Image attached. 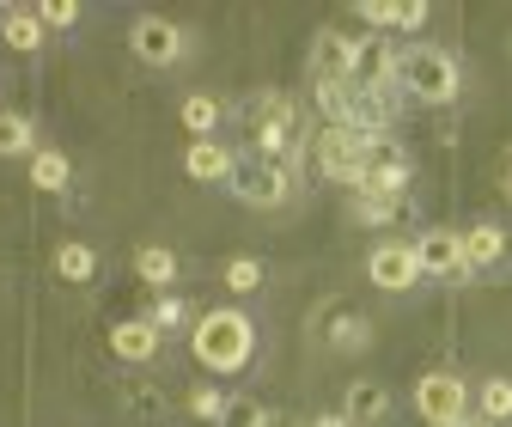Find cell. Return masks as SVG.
Segmentation results:
<instances>
[{"label": "cell", "instance_id": "cell-15", "mask_svg": "<svg viewBox=\"0 0 512 427\" xmlns=\"http://www.w3.org/2000/svg\"><path fill=\"white\" fill-rule=\"evenodd\" d=\"M384 409H391V397H384V385H372V379L348 385V415H354V421H378Z\"/></svg>", "mask_w": 512, "mask_h": 427}, {"label": "cell", "instance_id": "cell-9", "mask_svg": "<svg viewBox=\"0 0 512 427\" xmlns=\"http://www.w3.org/2000/svg\"><path fill=\"white\" fill-rule=\"evenodd\" d=\"M135 55L153 61V68H171V61L183 55V31L165 25V19H141V25H135Z\"/></svg>", "mask_w": 512, "mask_h": 427}, {"label": "cell", "instance_id": "cell-29", "mask_svg": "<svg viewBox=\"0 0 512 427\" xmlns=\"http://www.w3.org/2000/svg\"><path fill=\"white\" fill-rule=\"evenodd\" d=\"M360 19L366 25H397V7H391V0H372V7H360Z\"/></svg>", "mask_w": 512, "mask_h": 427}, {"label": "cell", "instance_id": "cell-22", "mask_svg": "<svg viewBox=\"0 0 512 427\" xmlns=\"http://www.w3.org/2000/svg\"><path fill=\"white\" fill-rule=\"evenodd\" d=\"M482 415L488 421H506L512 415V379H488L482 385Z\"/></svg>", "mask_w": 512, "mask_h": 427}, {"label": "cell", "instance_id": "cell-19", "mask_svg": "<svg viewBox=\"0 0 512 427\" xmlns=\"http://www.w3.org/2000/svg\"><path fill=\"white\" fill-rule=\"evenodd\" d=\"M55 269L68 275V281H92V275H98V257L86 251V244H61V251H55Z\"/></svg>", "mask_w": 512, "mask_h": 427}, {"label": "cell", "instance_id": "cell-10", "mask_svg": "<svg viewBox=\"0 0 512 427\" xmlns=\"http://www.w3.org/2000/svg\"><path fill=\"white\" fill-rule=\"evenodd\" d=\"M391 68H397V55L384 49L378 37H354V68H348V80H354V86H378V92H384Z\"/></svg>", "mask_w": 512, "mask_h": 427}, {"label": "cell", "instance_id": "cell-33", "mask_svg": "<svg viewBox=\"0 0 512 427\" xmlns=\"http://www.w3.org/2000/svg\"><path fill=\"white\" fill-rule=\"evenodd\" d=\"M506 183H512V171H506Z\"/></svg>", "mask_w": 512, "mask_h": 427}, {"label": "cell", "instance_id": "cell-24", "mask_svg": "<svg viewBox=\"0 0 512 427\" xmlns=\"http://www.w3.org/2000/svg\"><path fill=\"white\" fill-rule=\"evenodd\" d=\"M330 342H336V348H360V342H366V324H360V318H348V312H342V318H336V324H330Z\"/></svg>", "mask_w": 512, "mask_h": 427}, {"label": "cell", "instance_id": "cell-18", "mask_svg": "<svg viewBox=\"0 0 512 427\" xmlns=\"http://www.w3.org/2000/svg\"><path fill=\"white\" fill-rule=\"evenodd\" d=\"M31 183L37 190H68V159L61 153H31Z\"/></svg>", "mask_w": 512, "mask_h": 427}, {"label": "cell", "instance_id": "cell-17", "mask_svg": "<svg viewBox=\"0 0 512 427\" xmlns=\"http://www.w3.org/2000/svg\"><path fill=\"white\" fill-rule=\"evenodd\" d=\"M135 269H141V281H153V287H171V281H177V257L165 251V244H147V251L135 257Z\"/></svg>", "mask_w": 512, "mask_h": 427}, {"label": "cell", "instance_id": "cell-7", "mask_svg": "<svg viewBox=\"0 0 512 427\" xmlns=\"http://www.w3.org/2000/svg\"><path fill=\"white\" fill-rule=\"evenodd\" d=\"M366 275H372V287H384V293H403V287H415L421 263H415L409 244H378V251L366 257Z\"/></svg>", "mask_w": 512, "mask_h": 427}, {"label": "cell", "instance_id": "cell-26", "mask_svg": "<svg viewBox=\"0 0 512 427\" xmlns=\"http://www.w3.org/2000/svg\"><path fill=\"white\" fill-rule=\"evenodd\" d=\"M397 25H403V31H421V25H427V0H403V7H397Z\"/></svg>", "mask_w": 512, "mask_h": 427}, {"label": "cell", "instance_id": "cell-20", "mask_svg": "<svg viewBox=\"0 0 512 427\" xmlns=\"http://www.w3.org/2000/svg\"><path fill=\"white\" fill-rule=\"evenodd\" d=\"M31 116H13V110H0V153H31Z\"/></svg>", "mask_w": 512, "mask_h": 427}, {"label": "cell", "instance_id": "cell-16", "mask_svg": "<svg viewBox=\"0 0 512 427\" xmlns=\"http://www.w3.org/2000/svg\"><path fill=\"white\" fill-rule=\"evenodd\" d=\"M183 129L189 135H214V122H220V98H208V92H196V98H183Z\"/></svg>", "mask_w": 512, "mask_h": 427}, {"label": "cell", "instance_id": "cell-13", "mask_svg": "<svg viewBox=\"0 0 512 427\" xmlns=\"http://www.w3.org/2000/svg\"><path fill=\"white\" fill-rule=\"evenodd\" d=\"M458 244H464V269H488V263H500V257H506V232H500V226L458 232Z\"/></svg>", "mask_w": 512, "mask_h": 427}, {"label": "cell", "instance_id": "cell-14", "mask_svg": "<svg viewBox=\"0 0 512 427\" xmlns=\"http://www.w3.org/2000/svg\"><path fill=\"white\" fill-rule=\"evenodd\" d=\"M110 348H116L122 360H147V354L159 348V324H153V318H147V324H141V318H135V324H116V330H110Z\"/></svg>", "mask_w": 512, "mask_h": 427}, {"label": "cell", "instance_id": "cell-21", "mask_svg": "<svg viewBox=\"0 0 512 427\" xmlns=\"http://www.w3.org/2000/svg\"><path fill=\"white\" fill-rule=\"evenodd\" d=\"M0 37H7L13 49H37V43H43V25H37L31 13H7V25H0Z\"/></svg>", "mask_w": 512, "mask_h": 427}, {"label": "cell", "instance_id": "cell-23", "mask_svg": "<svg viewBox=\"0 0 512 427\" xmlns=\"http://www.w3.org/2000/svg\"><path fill=\"white\" fill-rule=\"evenodd\" d=\"M226 287H232V293H256V287H263V263H256V257H238V263L226 269Z\"/></svg>", "mask_w": 512, "mask_h": 427}, {"label": "cell", "instance_id": "cell-27", "mask_svg": "<svg viewBox=\"0 0 512 427\" xmlns=\"http://www.w3.org/2000/svg\"><path fill=\"white\" fill-rule=\"evenodd\" d=\"M189 409L214 421V415H226V397H220V391H196V397H189Z\"/></svg>", "mask_w": 512, "mask_h": 427}, {"label": "cell", "instance_id": "cell-12", "mask_svg": "<svg viewBox=\"0 0 512 427\" xmlns=\"http://www.w3.org/2000/svg\"><path fill=\"white\" fill-rule=\"evenodd\" d=\"M183 171L196 177V183H220V177H232V153H226L220 141H189Z\"/></svg>", "mask_w": 512, "mask_h": 427}, {"label": "cell", "instance_id": "cell-3", "mask_svg": "<svg viewBox=\"0 0 512 427\" xmlns=\"http://www.w3.org/2000/svg\"><path fill=\"white\" fill-rule=\"evenodd\" d=\"M250 135H256V147H263V159L293 153L299 147V110H293V98H281V92L256 98L250 104Z\"/></svg>", "mask_w": 512, "mask_h": 427}, {"label": "cell", "instance_id": "cell-1", "mask_svg": "<svg viewBox=\"0 0 512 427\" xmlns=\"http://www.w3.org/2000/svg\"><path fill=\"white\" fill-rule=\"evenodd\" d=\"M391 80L403 92L427 98V104H445V98H458V61L445 55V49H403L397 68H391Z\"/></svg>", "mask_w": 512, "mask_h": 427}, {"label": "cell", "instance_id": "cell-30", "mask_svg": "<svg viewBox=\"0 0 512 427\" xmlns=\"http://www.w3.org/2000/svg\"><path fill=\"white\" fill-rule=\"evenodd\" d=\"M445 427H494V421H482V415H458V421H445Z\"/></svg>", "mask_w": 512, "mask_h": 427}, {"label": "cell", "instance_id": "cell-4", "mask_svg": "<svg viewBox=\"0 0 512 427\" xmlns=\"http://www.w3.org/2000/svg\"><path fill=\"white\" fill-rule=\"evenodd\" d=\"M232 190H238V202H250V208H275V202H287V171L275 165V159H232Z\"/></svg>", "mask_w": 512, "mask_h": 427}, {"label": "cell", "instance_id": "cell-32", "mask_svg": "<svg viewBox=\"0 0 512 427\" xmlns=\"http://www.w3.org/2000/svg\"><path fill=\"white\" fill-rule=\"evenodd\" d=\"M317 427H348V421H336V415H324V421H317Z\"/></svg>", "mask_w": 512, "mask_h": 427}, {"label": "cell", "instance_id": "cell-2", "mask_svg": "<svg viewBox=\"0 0 512 427\" xmlns=\"http://www.w3.org/2000/svg\"><path fill=\"white\" fill-rule=\"evenodd\" d=\"M196 354H202V366H214V373H238V366L250 360V318L208 312L196 324Z\"/></svg>", "mask_w": 512, "mask_h": 427}, {"label": "cell", "instance_id": "cell-28", "mask_svg": "<svg viewBox=\"0 0 512 427\" xmlns=\"http://www.w3.org/2000/svg\"><path fill=\"white\" fill-rule=\"evenodd\" d=\"M43 19H49V25H74V19H80V7H74V0H49Z\"/></svg>", "mask_w": 512, "mask_h": 427}, {"label": "cell", "instance_id": "cell-6", "mask_svg": "<svg viewBox=\"0 0 512 427\" xmlns=\"http://www.w3.org/2000/svg\"><path fill=\"white\" fill-rule=\"evenodd\" d=\"M415 409H421L433 427H445V421H458V415L470 409V391H464V379H452V373H427V379L415 385Z\"/></svg>", "mask_w": 512, "mask_h": 427}, {"label": "cell", "instance_id": "cell-8", "mask_svg": "<svg viewBox=\"0 0 512 427\" xmlns=\"http://www.w3.org/2000/svg\"><path fill=\"white\" fill-rule=\"evenodd\" d=\"M348 68H354V37H342V31H324V37L311 43V80H317V86L348 80Z\"/></svg>", "mask_w": 512, "mask_h": 427}, {"label": "cell", "instance_id": "cell-11", "mask_svg": "<svg viewBox=\"0 0 512 427\" xmlns=\"http://www.w3.org/2000/svg\"><path fill=\"white\" fill-rule=\"evenodd\" d=\"M415 251V263L427 269V275H452V269H464V244H458V232H421V244H409Z\"/></svg>", "mask_w": 512, "mask_h": 427}, {"label": "cell", "instance_id": "cell-5", "mask_svg": "<svg viewBox=\"0 0 512 427\" xmlns=\"http://www.w3.org/2000/svg\"><path fill=\"white\" fill-rule=\"evenodd\" d=\"M366 141L372 135H354V129H330L317 135V165H324L330 177H342V183H360V171H366Z\"/></svg>", "mask_w": 512, "mask_h": 427}, {"label": "cell", "instance_id": "cell-31", "mask_svg": "<svg viewBox=\"0 0 512 427\" xmlns=\"http://www.w3.org/2000/svg\"><path fill=\"white\" fill-rule=\"evenodd\" d=\"M256 427H287V421L281 415H256Z\"/></svg>", "mask_w": 512, "mask_h": 427}, {"label": "cell", "instance_id": "cell-25", "mask_svg": "<svg viewBox=\"0 0 512 427\" xmlns=\"http://www.w3.org/2000/svg\"><path fill=\"white\" fill-rule=\"evenodd\" d=\"M183 318H189V305L165 293V299H159V312H153V324H159V330H171V324H183Z\"/></svg>", "mask_w": 512, "mask_h": 427}]
</instances>
